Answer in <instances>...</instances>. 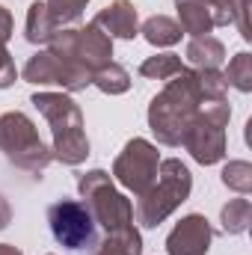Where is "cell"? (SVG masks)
<instances>
[{
  "label": "cell",
  "instance_id": "7c38bea8",
  "mask_svg": "<svg viewBox=\"0 0 252 255\" xmlns=\"http://www.w3.org/2000/svg\"><path fill=\"white\" fill-rule=\"evenodd\" d=\"M92 24H95L101 33H107L110 39H133V36L139 33L136 9H133L130 0H116V3L104 6V9L92 18Z\"/></svg>",
  "mask_w": 252,
  "mask_h": 255
},
{
  "label": "cell",
  "instance_id": "2e32d148",
  "mask_svg": "<svg viewBox=\"0 0 252 255\" xmlns=\"http://www.w3.org/2000/svg\"><path fill=\"white\" fill-rule=\"evenodd\" d=\"M178 27L181 33L196 36H208L214 30V12L211 3H178Z\"/></svg>",
  "mask_w": 252,
  "mask_h": 255
},
{
  "label": "cell",
  "instance_id": "cb8c5ba5",
  "mask_svg": "<svg viewBox=\"0 0 252 255\" xmlns=\"http://www.w3.org/2000/svg\"><path fill=\"white\" fill-rule=\"evenodd\" d=\"M223 184H226L229 190L247 196V193L252 190V166L247 160H232V163L223 169Z\"/></svg>",
  "mask_w": 252,
  "mask_h": 255
},
{
  "label": "cell",
  "instance_id": "5b68a950",
  "mask_svg": "<svg viewBox=\"0 0 252 255\" xmlns=\"http://www.w3.org/2000/svg\"><path fill=\"white\" fill-rule=\"evenodd\" d=\"M77 190H80V196H83V205L89 208L95 226H101L107 235L133 226V205H130L127 196H122V193L113 187L110 172L92 169V172L80 175Z\"/></svg>",
  "mask_w": 252,
  "mask_h": 255
},
{
  "label": "cell",
  "instance_id": "83f0119b",
  "mask_svg": "<svg viewBox=\"0 0 252 255\" xmlns=\"http://www.w3.org/2000/svg\"><path fill=\"white\" fill-rule=\"evenodd\" d=\"M9 220H12V208H9V202L0 196V229H6V226H9Z\"/></svg>",
  "mask_w": 252,
  "mask_h": 255
},
{
  "label": "cell",
  "instance_id": "3957f363",
  "mask_svg": "<svg viewBox=\"0 0 252 255\" xmlns=\"http://www.w3.org/2000/svg\"><path fill=\"white\" fill-rule=\"evenodd\" d=\"M190 190H193V175H190L187 166H184L178 157L160 160L154 184L139 196V202H136V208H133L139 226L157 229L169 214H175V208H178L181 202H187Z\"/></svg>",
  "mask_w": 252,
  "mask_h": 255
},
{
  "label": "cell",
  "instance_id": "f546056e",
  "mask_svg": "<svg viewBox=\"0 0 252 255\" xmlns=\"http://www.w3.org/2000/svg\"><path fill=\"white\" fill-rule=\"evenodd\" d=\"M178 3H211V0H175V6Z\"/></svg>",
  "mask_w": 252,
  "mask_h": 255
},
{
  "label": "cell",
  "instance_id": "277c9868",
  "mask_svg": "<svg viewBox=\"0 0 252 255\" xmlns=\"http://www.w3.org/2000/svg\"><path fill=\"white\" fill-rule=\"evenodd\" d=\"M0 151L9 157V163H15L18 169L30 172L36 178H42V172L54 160L51 148L42 142L36 125L18 110L0 116Z\"/></svg>",
  "mask_w": 252,
  "mask_h": 255
},
{
  "label": "cell",
  "instance_id": "ba28073f",
  "mask_svg": "<svg viewBox=\"0 0 252 255\" xmlns=\"http://www.w3.org/2000/svg\"><path fill=\"white\" fill-rule=\"evenodd\" d=\"M48 51L86 65L89 71H98L101 65L113 63L110 60L113 57V39L107 33H101L95 24L80 27V30H57L48 42Z\"/></svg>",
  "mask_w": 252,
  "mask_h": 255
},
{
  "label": "cell",
  "instance_id": "8fae6325",
  "mask_svg": "<svg viewBox=\"0 0 252 255\" xmlns=\"http://www.w3.org/2000/svg\"><path fill=\"white\" fill-rule=\"evenodd\" d=\"M211 223L202 214H187L166 238V253L169 255H208L211 250Z\"/></svg>",
  "mask_w": 252,
  "mask_h": 255
},
{
  "label": "cell",
  "instance_id": "5bb4252c",
  "mask_svg": "<svg viewBox=\"0 0 252 255\" xmlns=\"http://www.w3.org/2000/svg\"><path fill=\"white\" fill-rule=\"evenodd\" d=\"M57 30H60V27H57L54 15L48 12V6L39 3V0L30 3V9H27V24H24V39H27L30 45H48Z\"/></svg>",
  "mask_w": 252,
  "mask_h": 255
},
{
  "label": "cell",
  "instance_id": "603a6c76",
  "mask_svg": "<svg viewBox=\"0 0 252 255\" xmlns=\"http://www.w3.org/2000/svg\"><path fill=\"white\" fill-rule=\"evenodd\" d=\"M223 77H226V83L229 86H235V89H241V92H250L252 89V57L244 51V54H238L229 68L223 71Z\"/></svg>",
  "mask_w": 252,
  "mask_h": 255
},
{
  "label": "cell",
  "instance_id": "ffe728a7",
  "mask_svg": "<svg viewBox=\"0 0 252 255\" xmlns=\"http://www.w3.org/2000/svg\"><path fill=\"white\" fill-rule=\"evenodd\" d=\"M187 65L181 63L178 54H157V57H148L145 63L139 65V74L142 77H151V80H169L175 74H181Z\"/></svg>",
  "mask_w": 252,
  "mask_h": 255
},
{
  "label": "cell",
  "instance_id": "484cf974",
  "mask_svg": "<svg viewBox=\"0 0 252 255\" xmlns=\"http://www.w3.org/2000/svg\"><path fill=\"white\" fill-rule=\"evenodd\" d=\"M15 77H18L15 60H12L9 51H6V42H0V89H9V86L15 83Z\"/></svg>",
  "mask_w": 252,
  "mask_h": 255
},
{
  "label": "cell",
  "instance_id": "9c48e42d",
  "mask_svg": "<svg viewBox=\"0 0 252 255\" xmlns=\"http://www.w3.org/2000/svg\"><path fill=\"white\" fill-rule=\"evenodd\" d=\"M157 166H160L157 148H154L148 139L133 136L125 148H122V154L116 157L113 175H116V181H119L125 190H130L133 196H142V193L154 184Z\"/></svg>",
  "mask_w": 252,
  "mask_h": 255
},
{
  "label": "cell",
  "instance_id": "52a82bcc",
  "mask_svg": "<svg viewBox=\"0 0 252 255\" xmlns=\"http://www.w3.org/2000/svg\"><path fill=\"white\" fill-rule=\"evenodd\" d=\"M48 226L54 241L71 250V253H83L98 244V226L89 214V208L77 199H60L48 208Z\"/></svg>",
  "mask_w": 252,
  "mask_h": 255
},
{
  "label": "cell",
  "instance_id": "e0dca14e",
  "mask_svg": "<svg viewBox=\"0 0 252 255\" xmlns=\"http://www.w3.org/2000/svg\"><path fill=\"white\" fill-rule=\"evenodd\" d=\"M142 253V238L133 226L119 229V232H110L101 244L92 247L89 255H139Z\"/></svg>",
  "mask_w": 252,
  "mask_h": 255
},
{
  "label": "cell",
  "instance_id": "4fadbf2b",
  "mask_svg": "<svg viewBox=\"0 0 252 255\" xmlns=\"http://www.w3.org/2000/svg\"><path fill=\"white\" fill-rule=\"evenodd\" d=\"M184 57H187V63L193 65V68H220L223 60H226V48H223V42H220L217 36L208 33V36L190 39Z\"/></svg>",
  "mask_w": 252,
  "mask_h": 255
},
{
  "label": "cell",
  "instance_id": "ac0fdd59",
  "mask_svg": "<svg viewBox=\"0 0 252 255\" xmlns=\"http://www.w3.org/2000/svg\"><path fill=\"white\" fill-rule=\"evenodd\" d=\"M139 33H142V39H145L148 45H154V48H169V45L181 42V36H184L181 27H178V21L166 18V15L148 18V21L139 27Z\"/></svg>",
  "mask_w": 252,
  "mask_h": 255
},
{
  "label": "cell",
  "instance_id": "9a60e30c",
  "mask_svg": "<svg viewBox=\"0 0 252 255\" xmlns=\"http://www.w3.org/2000/svg\"><path fill=\"white\" fill-rule=\"evenodd\" d=\"M211 12H214V27H226V24H238L241 36L252 39L250 33V0H211Z\"/></svg>",
  "mask_w": 252,
  "mask_h": 255
},
{
  "label": "cell",
  "instance_id": "30bf717a",
  "mask_svg": "<svg viewBox=\"0 0 252 255\" xmlns=\"http://www.w3.org/2000/svg\"><path fill=\"white\" fill-rule=\"evenodd\" d=\"M21 77L27 83H36V86H48V83H57L63 86L65 92H80L92 83V71L86 65L74 63V60H65V57H57L51 51H39L33 54Z\"/></svg>",
  "mask_w": 252,
  "mask_h": 255
},
{
  "label": "cell",
  "instance_id": "44dd1931",
  "mask_svg": "<svg viewBox=\"0 0 252 255\" xmlns=\"http://www.w3.org/2000/svg\"><path fill=\"white\" fill-rule=\"evenodd\" d=\"M250 217H252L250 199H232V202L223 208V214H220L223 229H226L229 235H244V232L250 229Z\"/></svg>",
  "mask_w": 252,
  "mask_h": 255
},
{
  "label": "cell",
  "instance_id": "8992f818",
  "mask_svg": "<svg viewBox=\"0 0 252 255\" xmlns=\"http://www.w3.org/2000/svg\"><path fill=\"white\" fill-rule=\"evenodd\" d=\"M232 119V107L229 98L226 101H202L199 113L187 128L181 145L193 154V160H199L202 166H211L217 160H223L226 154V125Z\"/></svg>",
  "mask_w": 252,
  "mask_h": 255
},
{
  "label": "cell",
  "instance_id": "7402d4cb",
  "mask_svg": "<svg viewBox=\"0 0 252 255\" xmlns=\"http://www.w3.org/2000/svg\"><path fill=\"white\" fill-rule=\"evenodd\" d=\"M196 77H199V89H202L205 101H226L229 98V83H226L223 71H217V68H196Z\"/></svg>",
  "mask_w": 252,
  "mask_h": 255
},
{
  "label": "cell",
  "instance_id": "f1b7e54d",
  "mask_svg": "<svg viewBox=\"0 0 252 255\" xmlns=\"http://www.w3.org/2000/svg\"><path fill=\"white\" fill-rule=\"evenodd\" d=\"M0 255H24L21 250H15L12 244H0Z\"/></svg>",
  "mask_w": 252,
  "mask_h": 255
},
{
  "label": "cell",
  "instance_id": "6da1fadb",
  "mask_svg": "<svg viewBox=\"0 0 252 255\" xmlns=\"http://www.w3.org/2000/svg\"><path fill=\"white\" fill-rule=\"evenodd\" d=\"M202 89H199V77L196 68H184L181 74L169 77L163 92L154 95V101L148 104V128L157 136V142L163 145H181L187 128L193 125L199 104H202Z\"/></svg>",
  "mask_w": 252,
  "mask_h": 255
},
{
  "label": "cell",
  "instance_id": "7a4b0ae2",
  "mask_svg": "<svg viewBox=\"0 0 252 255\" xmlns=\"http://www.w3.org/2000/svg\"><path fill=\"white\" fill-rule=\"evenodd\" d=\"M30 104L51 125V133H54L51 157L65 163V166L83 163L89 157V139H86V130H83L80 107L63 92H36L30 98Z\"/></svg>",
  "mask_w": 252,
  "mask_h": 255
},
{
  "label": "cell",
  "instance_id": "4316f807",
  "mask_svg": "<svg viewBox=\"0 0 252 255\" xmlns=\"http://www.w3.org/2000/svg\"><path fill=\"white\" fill-rule=\"evenodd\" d=\"M12 30H15V21H12L9 9L0 6V42H9L12 39Z\"/></svg>",
  "mask_w": 252,
  "mask_h": 255
},
{
  "label": "cell",
  "instance_id": "d6986e66",
  "mask_svg": "<svg viewBox=\"0 0 252 255\" xmlns=\"http://www.w3.org/2000/svg\"><path fill=\"white\" fill-rule=\"evenodd\" d=\"M92 86H98L104 95H122L130 89V74H127L125 65L107 63L98 71H92Z\"/></svg>",
  "mask_w": 252,
  "mask_h": 255
},
{
  "label": "cell",
  "instance_id": "d4e9b609",
  "mask_svg": "<svg viewBox=\"0 0 252 255\" xmlns=\"http://www.w3.org/2000/svg\"><path fill=\"white\" fill-rule=\"evenodd\" d=\"M89 0H45L48 12L54 15L57 27H65V24H77L83 18V9H86Z\"/></svg>",
  "mask_w": 252,
  "mask_h": 255
}]
</instances>
